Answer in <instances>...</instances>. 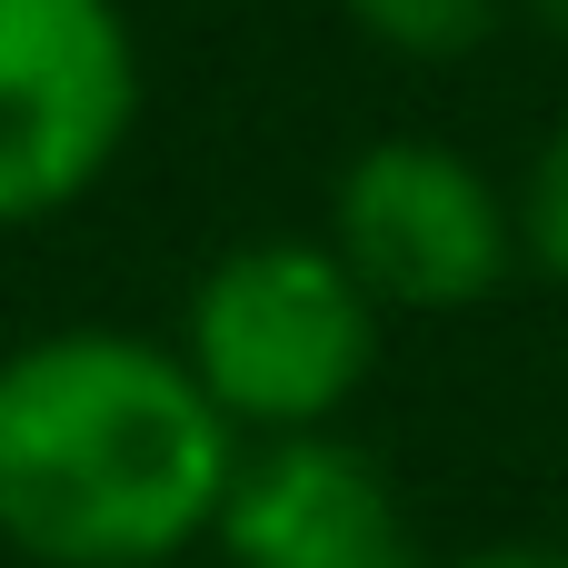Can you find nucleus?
Segmentation results:
<instances>
[{
  "label": "nucleus",
  "instance_id": "1",
  "mask_svg": "<svg viewBox=\"0 0 568 568\" xmlns=\"http://www.w3.org/2000/svg\"><path fill=\"white\" fill-rule=\"evenodd\" d=\"M240 429L140 329H50L0 359V549L30 568H170L220 529Z\"/></svg>",
  "mask_w": 568,
  "mask_h": 568
},
{
  "label": "nucleus",
  "instance_id": "2",
  "mask_svg": "<svg viewBox=\"0 0 568 568\" xmlns=\"http://www.w3.org/2000/svg\"><path fill=\"white\" fill-rule=\"evenodd\" d=\"M180 359L240 439H310L369 389L379 300L329 240H240L200 270Z\"/></svg>",
  "mask_w": 568,
  "mask_h": 568
},
{
  "label": "nucleus",
  "instance_id": "3",
  "mask_svg": "<svg viewBox=\"0 0 568 568\" xmlns=\"http://www.w3.org/2000/svg\"><path fill=\"white\" fill-rule=\"evenodd\" d=\"M140 120L120 0H0V230L90 200Z\"/></svg>",
  "mask_w": 568,
  "mask_h": 568
},
{
  "label": "nucleus",
  "instance_id": "4",
  "mask_svg": "<svg viewBox=\"0 0 568 568\" xmlns=\"http://www.w3.org/2000/svg\"><path fill=\"white\" fill-rule=\"evenodd\" d=\"M329 250L379 310L449 320L509 280L519 200L439 140H369L329 190Z\"/></svg>",
  "mask_w": 568,
  "mask_h": 568
},
{
  "label": "nucleus",
  "instance_id": "5",
  "mask_svg": "<svg viewBox=\"0 0 568 568\" xmlns=\"http://www.w3.org/2000/svg\"><path fill=\"white\" fill-rule=\"evenodd\" d=\"M210 539L230 568H429L389 469L339 429L240 449V479Z\"/></svg>",
  "mask_w": 568,
  "mask_h": 568
},
{
  "label": "nucleus",
  "instance_id": "6",
  "mask_svg": "<svg viewBox=\"0 0 568 568\" xmlns=\"http://www.w3.org/2000/svg\"><path fill=\"white\" fill-rule=\"evenodd\" d=\"M359 40H379L389 60H419V70H449L489 40L499 0H339Z\"/></svg>",
  "mask_w": 568,
  "mask_h": 568
},
{
  "label": "nucleus",
  "instance_id": "7",
  "mask_svg": "<svg viewBox=\"0 0 568 568\" xmlns=\"http://www.w3.org/2000/svg\"><path fill=\"white\" fill-rule=\"evenodd\" d=\"M519 250L568 290V120L539 140V160H529V180H519Z\"/></svg>",
  "mask_w": 568,
  "mask_h": 568
},
{
  "label": "nucleus",
  "instance_id": "8",
  "mask_svg": "<svg viewBox=\"0 0 568 568\" xmlns=\"http://www.w3.org/2000/svg\"><path fill=\"white\" fill-rule=\"evenodd\" d=\"M459 568H568V539H499V549H469Z\"/></svg>",
  "mask_w": 568,
  "mask_h": 568
},
{
  "label": "nucleus",
  "instance_id": "9",
  "mask_svg": "<svg viewBox=\"0 0 568 568\" xmlns=\"http://www.w3.org/2000/svg\"><path fill=\"white\" fill-rule=\"evenodd\" d=\"M539 20H549V30H568V0H539Z\"/></svg>",
  "mask_w": 568,
  "mask_h": 568
}]
</instances>
